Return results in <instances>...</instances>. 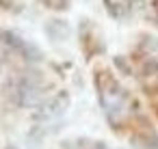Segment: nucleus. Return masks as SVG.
<instances>
[{
	"label": "nucleus",
	"mask_w": 158,
	"mask_h": 149,
	"mask_svg": "<svg viewBox=\"0 0 158 149\" xmlns=\"http://www.w3.org/2000/svg\"><path fill=\"white\" fill-rule=\"evenodd\" d=\"M100 102H102V106H104V110L113 123L123 121L130 112V97L113 80H104L100 84Z\"/></svg>",
	"instance_id": "obj_1"
},
{
	"label": "nucleus",
	"mask_w": 158,
	"mask_h": 149,
	"mask_svg": "<svg viewBox=\"0 0 158 149\" xmlns=\"http://www.w3.org/2000/svg\"><path fill=\"white\" fill-rule=\"evenodd\" d=\"M44 95H46V89H44V82H41L37 76H26V78H22L20 84H18V89H15L18 104H20V106H26V108L41 106V104H44Z\"/></svg>",
	"instance_id": "obj_2"
},
{
	"label": "nucleus",
	"mask_w": 158,
	"mask_h": 149,
	"mask_svg": "<svg viewBox=\"0 0 158 149\" xmlns=\"http://www.w3.org/2000/svg\"><path fill=\"white\" fill-rule=\"evenodd\" d=\"M67 106H69V97L65 95V93H56L54 97H50V99H46L41 106H39V110H37V119L39 121H52V119H59L65 110H67Z\"/></svg>",
	"instance_id": "obj_3"
},
{
	"label": "nucleus",
	"mask_w": 158,
	"mask_h": 149,
	"mask_svg": "<svg viewBox=\"0 0 158 149\" xmlns=\"http://www.w3.org/2000/svg\"><path fill=\"white\" fill-rule=\"evenodd\" d=\"M106 7H108L110 15L123 18L130 11V7H132V0H106Z\"/></svg>",
	"instance_id": "obj_4"
},
{
	"label": "nucleus",
	"mask_w": 158,
	"mask_h": 149,
	"mask_svg": "<svg viewBox=\"0 0 158 149\" xmlns=\"http://www.w3.org/2000/svg\"><path fill=\"white\" fill-rule=\"evenodd\" d=\"M154 7H156V11H158V0H154Z\"/></svg>",
	"instance_id": "obj_5"
},
{
	"label": "nucleus",
	"mask_w": 158,
	"mask_h": 149,
	"mask_svg": "<svg viewBox=\"0 0 158 149\" xmlns=\"http://www.w3.org/2000/svg\"><path fill=\"white\" fill-rule=\"evenodd\" d=\"M7 149H15V147H7Z\"/></svg>",
	"instance_id": "obj_6"
}]
</instances>
